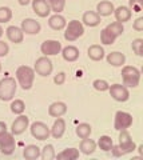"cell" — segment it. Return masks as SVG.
Wrapping results in <instances>:
<instances>
[{
  "mask_svg": "<svg viewBox=\"0 0 143 160\" xmlns=\"http://www.w3.org/2000/svg\"><path fill=\"white\" fill-rule=\"evenodd\" d=\"M62 43L59 40L54 39H47L44 40L40 46V51L43 53V56H55V55L60 53L62 51Z\"/></svg>",
  "mask_w": 143,
  "mask_h": 160,
  "instance_id": "8fae6325",
  "label": "cell"
},
{
  "mask_svg": "<svg viewBox=\"0 0 143 160\" xmlns=\"http://www.w3.org/2000/svg\"><path fill=\"white\" fill-rule=\"evenodd\" d=\"M29 127V118L27 115H19V116L13 120L12 126H11V132L18 136V135H22L26 132V129Z\"/></svg>",
  "mask_w": 143,
  "mask_h": 160,
  "instance_id": "7c38bea8",
  "label": "cell"
},
{
  "mask_svg": "<svg viewBox=\"0 0 143 160\" xmlns=\"http://www.w3.org/2000/svg\"><path fill=\"white\" fill-rule=\"evenodd\" d=\"M0 72H2V63H0Z\"/></svg>",
  "mask_w": 143,
  "mask_h": 160,
  "instance_id": "7dc6e473",
  "label": "cell"
},
{
  "mask_svg": "<svg viewBox=\"0 0 143 160\" xmlns=\"http://www.w3.org/2000/svg\"><path fill=\"white\" fill-rule=\"evenodd\" d=\"M134 118L132 115L126 111H118L114 118V128L116 131H123V129H129L132 126Z\"/></svg>",
  "mask_w": 143,
  "mask_h": 160,
  "instance_id": "52a82bcc",
  "label": "cell"
},
{
  "mask_svg": "<svg viewBox=\"0 0 143 160\" xmlns=\"http://www.w3.org/2000/svg\"><path fill=\"white\" fill-rule=\"evenodd\" d=\"M23 156L27 160H36L40 158V148L35 144H29V146L24 147L23 149Z\"/></svg>",
  "mask_w": 143,
  "mask_h": 160,
  "instance_id": "4316f807",
  "label": "cell"
},
{
  "mask_svg": "<svg viewBox=\"0 0 143 160\" xmlns=\"http://www.w3.org/2000/svg\"><path fill=\"white\" fill-rule=\"evenodd\" d=\"M138 151H139V155L142 156V155H143V146H139V147H138Z\"/></svg>",
  "mask_w": 143,
  "mask_h": 160,
  "instance_id": "f6af8a7d",
  "label": "cell"
},
{
  "mask_svg": "<svg viewBox=\"0 0 143 160\" xmlns=\"http://www.w3.org/2000/svg\"><path fill=\"white\" fill-rule=\"evenodd\" d=\"M48 26L54 31H62V29L66 28L67 22L64 16H62L60 13H54L52 16L48 18Z\"/></svg>",
  "mask_w": 143,
  "mask_h": 160,
  "instance_id": "ffe728a7",
  "label": "cell"
},
{
  "mask_svg": "<svg viewBox=\"0 0 143 160\" xmlns=\"http://www.w3.org/2000/svg\"><path fill=\"white\" fill-rule=\"evenodd\" d=\"M84 33V26L79 20H71L64 28V39L67 42H75Z\"/></svg>",
  "mask_w": 143,
  "mask_h": 160,
  "instance_id": "277c9868",
  "label": "cell"
},
{
  "mask_svg": "<svg viewBox=\"0 0 143 160\" xmlns=\"http://www.w3.org/2000/svg\"><path fill=\"white\" fill-rule=\"evenodd\" d=\"M100 22H102V18L95 11H86L82 16L83 26H87V27H96L100 24Z\"/></svg>",
  "mask_w": 143,
  "mask_h": 160,
  "instance_id": "d6986e66",
  "label": "cell"
},
{
  "mask_svg": "<svg viewBox=\"0 0 143 160\" xmlns=\"http://www.w3.org/2000/svg\"><path fill=\"white\" fill-rule=\"evenodd\" d=\"M108 92H110L111 98L116 100L119 103H125L130 99V92H129V88L123 84H112V86L108 87Z\"/></svg>",
  "mask_w": 143,
  "mask_h": 160,
  "instance_id": "30bf717a",
  "label": "cell"
},
{
  "mask_svg": "<svg viewBox=\"0 0 143 160\" xmlns=\"http://www.w3.org/2000/svg\"><path fill=\"white\" fill-rule=\"evenodd\" d=\"M18 89L16 80L11 76H7L0 80V100L2 102H9L15 98Z\"/></svg>",
  "mask_w": 143,
  "mask_h": 160,
  "instance_id": "3957f363",
  "label": "cell"
},
{
  "mask_svg": "<svg viewBox=\"0 0 143 160\" xmlns=\"http://www.w3.org/2000/svg\"><path fill=\"white\" fill-rule=\"evenodd\" d=\"M15 76H16V80L23 89H31L33 86V80H35V71H33L32 67L29 66H20L18 67L16 72H15Z\"/></svg>",
  "mask_w": 143,
  "mask_h": 160,
  "instance_id": "6da1fadb",
  "label": "cell"
},
{
  "mask_svg": "<svg viewBox=\"0 0 143 160\" xmlns=\"http://www.w3.org/2000/svg\"><path fill=\"white\" fill-rule=\"evenodd\" d=\"M132 28H134L135 31H138V32L143 31V18H138V19H135V22L132 23Z\"/></svg>",
  "mask_w": 143,
  "mask_h": 160,
  "instance_id": "60d3db41",
  "label": "cell"
},
{
  "mask_svg": "<svg viewBox=\"0 0 143 160\" xmlns=\"http://www.w3.org/2000/svg\"><path fill=\"white\" fill-rule=\"evenodd\" d=\"M116 39L118 38L112 32L108 31L107 28H103L100 31V43L105 44V46H111V44H114Z\"/></svg>",
  "mask_w": 143,
  "mask_h": 160,
  "instance_id": "f546056e",
  "label": "cell"
},
{
  "mask_svg": "<svg viewBox=\"0 0 143 160\" xmlns=\"http://www.w3.org/2000/svg\"><path fill=\"white\" fill-rule=\"evenodd\" d=\"M75 132H76V135L80 139L90 138V135L92 132V127L88 123H80V124H78V126H76Z\"/></svg>",
  "mask_w": 143,
  "mask_h": 160,
  "instance_id": "83f0119b",
  "label": "cell"
},
{
  "mask_svg": "<svg viewBox=\"0 0 143 160\" xmlns=\"http://www.w3.org/2000/svg\"><path fill=\"white\" fill-rule=\"evenodd\" d=\"M48 6L51 8V12L54 13H60L66 7V0H47Z\"/></svg>",
  "mask_w": 143,
  "mask_h": 160,
  "instance_id": "d6a6232c",
  "label": "cell"
},
{
  "mask_svg": "<svg viewBox=\"0 0 143 160\" xmlns=\"http://www.w3.org/2000/svg\"><path fill=\"white\" fill-rule=\"evenodd\" d=\"M60 53H62L63 59H64L66 62H68V63L76 62V60L79 59V56H80V52H79L78 47H75V46H67L64 48H62Z\"/></svg>",
  "mask_w": 143,
  "mask_h": 160,
  "instance_id": "44dd1931",
  "label": "cell"
},
{
  "mask_svg": "<svg viewBox=\"0 0 143 160\" xmlns=\"http://www.w3.org/2000/svg\"><path fill=\"white\" fill-rule=\"evenodd\" d=\"M112 146H114V142H112V139L108 136V135H103V136H100L99 140H98V143H96V147H99L102 151H105V152L111 151Z\"/></svg>",
  "mask_w": 143,
  "mask_h": 160,
  "instance_id": "f1b7e54d",
  "label": "cell"
},
{
  "mask_svg": "<svg viewBox=\"0 0 143 160\" xmlns=\"http://www.w3.org/2000/svg\"><path fill=\"white\" fill-rule=\"evenodd\" d=\"M106 28H107L110 32L114 33L116 38H119L120 35L125 32V27H123V23H119V22H112V23L108 24Z\"/></svg>",
  "mask_w": 143,
  "mask_h": 160,
  "instance_id": "836d02e7",
  "label": "cell"
},
{
  "mask_svg": "<svg viewBox=\"0 0 143 160\" xmlns=\"http://www.w3.org/2000/svg\"><path fill=\"white\" fill-rule=\"evenodd\" d=\"M67 113V104L64 102H54L48 107V115L51 118H60Z\"/></svg>",
  "mask_w": 143,
  "mask_h": 160,
  "instance_id": "e0dca14e",
  "label": "cell"
},
{
  "mask_svg": "<svg viewBox=\"0 0 143 160\" xmlns=\"http://www.w3.org/2000/svg\"><path fill=\"white\" fill-rule=\"evenodd\" d=\"M111 153H112V156H115V158L125 156V152L122 151V148H120L119 146H112V148H111Z\"/></svg>",
  "mask_w": 143,
  "mask_h": 160,
  "instance_id": "b9f144b4",
  "label": "cell"
},
{
  "mask_svg": "<svg viewBox=\"0 0 143 160\" xmlns=\"http://www.w3.org/2000/svg\"><path fill=\"white\" fill-rule=\"evenodd\" d=\"M79 155H80V151L76 148H66V149H63L62 152H59L55 159L58 160H75L79 158Z\"/></svg>",
  "mask_w": 143,
  "mask_h": 160,
  "instance_id": "484cf974",
  "label": "cell"
},
{
  "mask_svg": "<svg viewBox=\"0 0 143 160\" xmlns=\"http://www.w3.org/2000/svg\"><path fill=\"white\" fill-rule=\"evenodd\" d=\"M96 149V142H94L92 139H82L80 146H79V151H80L83 155H91L95 152Z\"/></svg>",
  "mask_w": 143,
  "mask_h": 160,
  "instance_id": "d4e9b609",
  "label": "cell"
},
{
  "mask_svg": "<svg viewBox=\"0 0 143 160\" xmlns=\"http://www.w3.org/2000/svg\"><path fill=\"white\" fill-rule=\"evenodd\" d=\"M8 52H9V46H8V43L3 42V40H0V58L7 56Z\"/></svg>",
  "mask_w": 143,
  "mask_h": 160,
  "instance_id": "ab89813d",
  "label": "cell"
},
{
  "mask_svg": "<svg viewBox=\"0 0 143 160\" xmlns=\"http://www.w3.org/2000/svg\"><path fill=\"white\" fill-rule=\"evenodd\" d=\"M16 148V142H15V135L12 132H4L0 136V152L3 155H12Z\"/></svg>",
  "mask_w": 143,
  "mask_h": 160,
  "instance_id": "8992f818",
  "label": "cell"
},
{
  "mask_svg": "<svg viewBox=\"0 0 143 160\" xmlns=\"http://www.w3.org/2000/svg\"><path fill=\"white\" fill-rule=\"evenodd\" d=\"M118 140H119L118 146L122 148V151L125 152V155L134 152L136 149V144H135L134 140H132L131 135H130V132L127 131V129L119 131V138H118Z\"/></svg>",
  "mask_w": 143,
  "mask_h": 160,
  "instance_id": "ba28073f",
  "label": "cell"
},
{
  "mask_svg": "<svg viewBox=\"0 0 143 160\" xmlns=\"http://www.w3.org/2000/svg\"><path fill=\"white\" fill-rule=\"evenodd\" d=\"M92 87L95 88L96 91H99V92H106V91H108L110 84H108V82L105 80V79H96V80H94Z\"/></svg>",
  "mask_w": 143,
  "mask_h": 160,
  "instance_id": "d590c367",
  "label": "cell"
},
{
  "mask_svg": "<svg viewBox=\"0 0 143 160\" xmlns=\"http://www.w3.org/2000/svg\"><path fill=\"white\" fill-rule=\"evenodd\" d=\"M87 55L94 62H100V60L105 58V48L99 46V44H92V46H90V48L87 49Z\"/></svg>",
  "mask_w": 143,
  "mask_h": 160,
  "instance_id": "cb8c5ba5",
  "label": "cell"
},
{
  "mask_svg": "<svg viewBox=\"0 0 143 160\" xmlns=\"http://www.w3.org/2000/svg\"><path fill=\"white\" fill-rule=\"evenodd\" d=\"M115 16V20L119 23H126V22H130L131 18H132V11L126 7V6H119L118 8L114 9V13H112Z\"/></svg>",
  "mask_w": 143,
  "mask_h": 160,
  "instance_id": "ac0fdd59",
  "label": "cell"
},
{
  "mask_svg": "<svg viewBox=\"0 0 143 160\" xmlns=\"http://www.w3.org/2000/svg\"><path fill=\"white\" fill-rule=\"evenodd\" d=\"M8 131V127H7V124L4 123V122H0V136L4 133V132H7Z\"/></svg>",
  "mask_w": 143,
  "mask_h": 160,
  "instance_id": "7bdbcfd3",
  "label": "cell"
},
{
  "mask_svg": "<svg viewBox=\"0 0 143 160\" xmlns=\"http://www.w3.org/2000/svg\"><path fill=\"white\" fill-rule=\"evenodd\" d=\"M6 35H7V39H8L11 43H15V44L23 43L24 33H23V31H22L20 27L9 26V27L6 29Z\"/></svg>",
  "mask_w": 143,
  "mask_h": 160,
  "instance_id": "9a60e30c",
  "label": "cell"
},
{
  "mask_svg": "<svg viewBox=\"0 0 143 160\" xmlns=\"http://www.w3.org/2000/svg\"><path fill=\"white\" fill-rule=\"evenodd\" d=\"M123 86L127 88H136L140 82V71L134 66H123L122 68Z\"/></svg>",
  "mask_w": 143,
  "mask_h": 160,
  "instance_id": "7a4b0ae2",
  "label": "cell"
},
{
  "mask_svg": "<svg viewBox=\"0 0 143 160\" xmlns=\"http://www.w3.org/2000/svg\"><path fill=\"white\" fill-rule=\"evenodd\" d=\"M19 2V4H20V6H28L29 3L32 2V0H18Z\"/></svg>",
  "mask_w": 143,
  "mask_h": 160,
  "instance_id": "ee69618b",
  "label": "cell"
},
{
  "mask_svg": "<svg viewBox=\"0 0 143 160\" xmlns=\"http://www.w3.org/2000/svg\"><path fill=\"white\" fill-rule=\"evenodd\" d=\"M32 11L39 18H47L51 13V8L48 6L47 0H32Z\"/></svg>",
  "mask_w": 143,
  "mask_h": 160,
  "instance_id": "5bb4252c",
  "label": "cell"
},
{
  "mask_svg": "<svg viewBox=\"0 0 143 160\" xmlns=\"http://www.w3.org/2000/svg\"><path fill=\"white\" fill-rule=\"evenodd\" d=\"M3 33H4V29H3V27H2V26H0V38L3 36Z\"/></svg>",
  "mask_w": 143,
  "mask_h": 160,
  "instance_id": "bcb514c9",
  "label": "cell"
},
{
  "mask_svg": "<svg viewBox=\"0 0 143 160\" xmlns=\"http://www.w3.org/2000/svg\"><path fill=\"white\" fill-rule=\"evenodd\" d=\"M107 63L110 64L112 67H123L126 63V56L125 53L122 52H118V51H114V52H110L107 55Z\"/></svg>",
  "mask_w": 143,
  "mask_h": 160,
  "instance_id": "603a6c76",
  "label": "cell"
},
{
  "mask_svg": "<svg viewBox=\"0 0 143 160\" xmlns=\"http://www.w3.org/2000/svg\"><path fill=\"white\" fill-rule=\"evenodd\" d=\"M66 127H67L66 120L63 119L62 116H60V118H56V120H55V122H54V124H52V127L50 128L51 136H52L54 139H60L63 135H64V132H66Z\"/></svg>",
  "mask_w": 143,
  "mask_h": 160,
  "instance_id": "2e32d148",
  "label": "cell"
},
{
  "mask_svg": "<svg viewBox=\"0 0 143 160\" xmlns=\"http://www.w3.org/2000/svg\"><path fill=\"white\" fill-rule=\"evenodd\" d=\"M66 72H58L55 76H54V83L56 84V86H63V84L66 83Z\"/></svg>",
  "mask_w": 143,
  "mask_h": 160,
  "instance_id": "f35d334b",
  "label": "cell"
},
{
  "mask_svg": "<svg viewBox=\"0 0 143 160\" xmlns=\"http://www.w3.org/2000/svg\"><path fill=\"white\" fill-rule=\"evenodd\" d=\"M55 156H56V152L52 144H46L43 149H40V158L43 160H52L55 159Z\"/></svg>",
  "mask_w": 143,
  "mask_h": 160,
  "instance_id": "1f68e13d",
  "label": "cell"
},
{
  "mask_svg": "<svg viewBox=\"0 0 143 160\" xmlns=\"http://www.w3.org/2000/svg\"><path fill=\"white\" fill-rule=\"evenodd\" d=\"M9 108H11L12 113L22 115L26 111V103H24L22 99H15V100L12 99V103H11V106H9Z\"/></svg>",
  "mask_w": 143,
  "mask_h": 160,
  "instance_id": "4dcf8cb0",
  "label": "cell"
},
{
  "mask_svg": "<svg viewBox=\"0 0 143 160\" xmlns=\"http://www.w3.org/2000/svg\"><path fill=\"white\" fill-rule=\"evenodd\" d=\"M114 4H112L111 2H108V0H102V2L98 3V6H96V13L99 15L100 18L103 16H110V15L114 13Z\"/></svg>",
  "mask_w": 143,
  "mask_h": 160,
  "instance_id": "7402d4cb",
  "label": "cell"
},
{
  "mask_svg": "<svg viewBox=\"0 0 143 160\" xmlns=\"http://www.w3.org/2000/svg\"><path fill=\"white\" fill-rule=\"evenodd\" d=\"M12 19V9L9 7H0V24L8 23Z\"/></svg>",
  "mask_w": 143,
  "mask_h": 160,
  "instance_id": "e575fe53",
  "label": "cell"
},
{
  "mask_svg": "<svg viewBox=\"0 0 143 160\" xmlns=\"http://www.w3.org/2000/svg\"><path fill=\"white\" fill-rule=\"evenodd\" d=\"M131 48H132V51H134V53L136 55V56H142L143 55V39L138 38L135 40H132Z\"/></svg>",
  "mask_w": 143,
  "mask_h": 160,
  "instance_id": "8d00e7d4",
  "label": "cell"
},
{
  "mask_svg": "<svg viewBox=\"0 0 143 160\" xmlns=\"http://www.w3.org/2000/svg\"><path fill=\"white\" fill-rule=\"evenodd\" d=\"M29 131H31V135L33 138L40 140V142H43V140H46L51 136L50 127L43 122H33L31 126H29Z\"/></svg>",
  "mask_w": 143,
  "mask_h": 160,
  "instance_id": "9c48e42d",
  "label": "cell"
},
{
  "mask_svg": "<svg viewBox=\"0 0 143 160\" xmlns=\"http://www.w3.org/2000/svg\"><path fill=\"white\" fill-rule=\"evenodd\" d=\"M20 28H22L23 33H26V35H38L39 32H40L42 26H40V23L36 22L35 19L27 18L22 22Z\"/></svg>",
  "mask_w": 143,
  "mask_h": 160,
  "instance_id": "4fadbf2b",
  "label": "cell"
},
{
  "mask_svg": "<svg viewBox=\"0 0 143 160\" xmlns=\"http://www.w3.org/2000/svg\"><path fill=\"white\" fill-rule=\"evenodd\" d=\"M33 71H35V73H38L39 76H43V78L50 76L54 71L51 59L48 56H42V58L36 59L35 66H33Z\"/></svg>",
  "mask_w": 143,
  "mask_h": 160,
  "instance_id": "5b68a950",
  "label": "cell"
},
{
  "mask_svg": "<svg viewBox=\"0 0 143 160\" xmlns=\"http://www.w3.org/2000/svg\"><path fill=\"white\" fill-rule=\"evenodd\" d=\"M129 8L132 12H140L143 8V0H129Z\"/></svg>",
  "mask_w": 143,
  "mask_h": 160,
  "instance_id": "74e56055",
  "label": "cell"
}]
</instances>
